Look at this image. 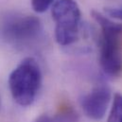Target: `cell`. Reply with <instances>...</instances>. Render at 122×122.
<instances>
[{
    "mask_svg": "<svg viewBox=\"0 0 122 122\" xmlns=\"http://www.w3.org/2000/svg\"><path fill=\"white\" fill-rule=\"evenodd\" d=\"M0 108H1V100H0Z\"/></svg>",
    "mask_w": 122,
    "mask_h": 122,
    "instance_id": "obj_10",
    "label": "cell"
},
{
    "mask_svg": "<svg viewBox=\"0 0 122 122\" xmlns=\"http://www.w3.org/2000/svg\"><path fill=\"white\" fill-rule=\"evenodd\" d=\"M110 100V88L107 85L99 84L82 97L81 104L86 117L93 120H100L105 116Z\"/></svg>",
    "mask_w": 122,
    "mask_h": 122,
    "instance_id": "obj_5",
    "label": "cell"
},
{
    "mask_svg": "<svg viewBox=\"0 0 122 122\" xmlns=\"http://www.w3.org/2000/svg\"><path fill=\"white\" fill-rule=\"evenodd\" d=\"M91 15L101 30L100 66L106 75L112 78L118 77L122 73V25L97 10H92Z\"/></svg>",
    "mask_w": 122,
    "mask_h": 122,
    "instance_id": "obj_1",
    "label": "cell"
},
{
    "mask_svg": "<svg viewBox=\"0 0 122 122\" xmlns=\"http://www.w3.org/2000/svg\"><path fill=\"white\" fill-rule=\"evenodd\" d=\"M42 84V72L33 58H26L10 73L9 88L14 101L21 106H30L35 100Z\"/></svg>",
    "mask_w": 122,
    "mask_h": 122,
    "instance_id": "obj_2",
    "label": "cell"
},
{
    "mask_svg": "<svg viewBox=\"0 0 122 122\" xmlns=\"http://www.w3.org/2000/svg\"><path fill=\"white\" fill-rule=\"evenodd\" d=\"M55 0H31V7L34 11L38 13L45 12Z\"/></svg>",
    "mask_w": 122,
    "mask_h": 122,
    "instance_id": "obj_8",
    "label": "cell"
},
{
    "mask_svg": "<svg viewBox=\"0 0 122 122\" xmlns=\"http://www.w3.org/2000/svg\"><path fill=\"white\" fill-rule=\"evenodd\" d=\"M106 122H122V95L117 93L114 96V100L110 115Z\"/></svg>",
    "mask_w": 122,
    "mask_h": 122,
    "instance_id": "obj_7",
    "label": "cell"
},
{
    "mask_svg": "<svg viewBox=\"0 0 122 122\" xmlns=\"http://www.w3.org/2000/svg\"><path fill=\"white\" fill-rule=\"evenodd\" d=\"M43 34L40 19L33 15L10 16L3 25L2 35L8 43L16 46L35 45Z\"/></svg>",
    "mask_w": 122,
    "mask_h": 122,
    "instance_id": "obj_4",
    "label": "cell"
},
{
    "mask_svg": "<svg viewBox=\"0 0 122 122\" xmlns=\"http://www.w3.org/2000/svg\"><path fill=\"white\" fill-rule=\"evenodd\" d=\"M78 118L79 117L77 113L72 108L66 107L53 117L48 115H42L33 122H77Z\"/></svg>",
    "mask_w": 122,
    "mask_h": 122,
    "instance_id": "obj_6",
    "label": "cell"
},
{
    "mask_svg": "<svg viewBox=\"0 0 122 122\" xmlns=\"http://www.w3.org/2000/svg\"><path fill=\"white\" fill-rule=\"evenodd\" d=\"M105 11L111 17L122 20V8H107Z\"/></svg>",
    "mask_w": 122,
    "mask_h": 122,
    "instance_id": "obj_9",
    "label": "cell"
},
{
    "mask_svg": "<svg viewBox=\"0 0 122 122\" xmlns=\"http://www.w3.org/2000/svg\"><path fill=\"white\" fill-rule=\"evenodd\" d=\"M52 17L56 23L55 38L59 45L70 46L80 35L81 10L75 0H59L52 8Z\"/></svg>",
    "mask_w": 122,
    "mask_h": 122,
    "instance_id": "obj_3",
    "label": "cell"
}]
</instances>
